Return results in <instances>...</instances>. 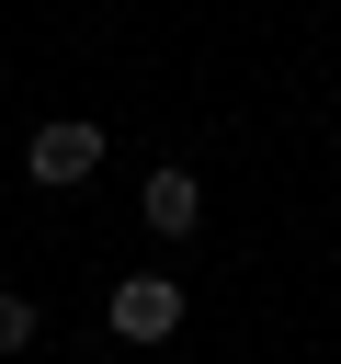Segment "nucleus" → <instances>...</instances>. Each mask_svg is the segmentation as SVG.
I'll use <instances>...</instances> for the list:
<instances>
[{
  "label": "nucleus",
  "instance_id": "nucleus-1",
  "mask_svg": "<svg viewBox=\"0 0 341 364\" xmlns=\"http://www.w3.org/2000/svg\"><path fill=\"white\" fill-rule=\"evenodd\" d=\"M23 171H34L45 193H68V182H91V171H102V125H80V114H57V125H34V136H23Z\"/></svg>",
  "mask_w": 341,
  "mask_h": 364
},
{
  "label": "nucleus",
  "instance_id": "nucleus-2",
  "mask_svg": "<svg viewBox=\"0 0 341 364\" xmlns=\"http://www.w3.org/2000/svg\"><path fill=\"white\" fill-rule=\"evenodd\" d=\"M170 330H182V284H170V273H125V284H114V341L148 353V341H170Z\"/></svg>",
  "mask_w": 341,
  "mask_h": 364
},
{
  "label": "nucleus",
  "instance_id": "nucleus-3",
  "mask_svg": "<svg viewBox=\"0 0 341 364\" xmlns=\"http://www.w3.org/2000/svg\"><path fill=\"white\" fill-rule=\"evenodd\" d=\"M136 205H148V228H159V239H193V228H205V182H193L182 159H170V171H148V182H136Z\"/></svg>",
  "mask_w": 341,
  "mask_h": 364
},
{
  "label": "nucleus",
  "instance_id": "nucleus-4",
  "mask_svg": "<svg viewBox=\"0 0 341 364\" xmlns=\"http://www.w3.org/2000/svg\"><path fill=\"white\" fill-rule=\"evenodd\" d=\"M34 341V296H0V353H23Z\"/></svg>",
  "mask_w": 341,
  "mask_h": 364
}]
</instances>
